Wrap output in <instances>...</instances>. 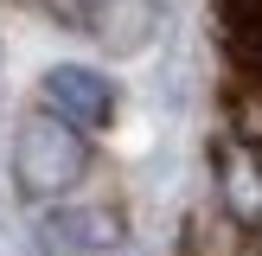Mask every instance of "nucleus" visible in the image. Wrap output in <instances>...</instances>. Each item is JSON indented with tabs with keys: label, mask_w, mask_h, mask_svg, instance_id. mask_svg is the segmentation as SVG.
Instances as JSON below:
<instances>
[{
	"label": "nucleus",
	"mask_w": 262,
	"mask_h": 256,
	"mask_svg": "<svg viewBox=\"0 0 262 256\" xmlns=\"http://www.w3.org/2000/svg\"><path fill=\"white\" fill-rule=\"evenodd\" d=\"M90 166H96L90 135L64 128L58 115L32 109L19 128H13V192H19L26 205H38V211L77 199V186L90 179Z\"/></svg>",
	"instance_id": "1"
},
{
	"label": "nucleus",
	"mask_w": 262,
	"mask_h": 256,
	"mask_svg": "<svg viewBox=\"0 0 262 256\" xmlns=\"http://www.w3.org/2000/svg\"><path fill=\"white\" fill-rule=\"evenodd\" d=\"M128 243V211L115 199H64L32 218L38 256H115Z\"/></svg>",
	"instance_id": "2"
},
{
	"label": "nucleus",
	"mask_w": 262,
	"mask_h": 256,
	"mask_svg": "<svg viewBox=\"0 0 262 256\" xmlns=\"http://www.w3.org/2000/svg\"><path fill=\"white\" fill-rule=\"evenodd\" d=\"M38 109L58 115L77 135H102L122 109V90H115V77L90 71V64H51L45 83H38Z\"/></svg>",
	"instance_id": "3"
},
{
	"label": "nucleus",
	"mask_w": 262,
	"mask_h": 256,
	"mask_svg": "<svg viewBox=\"0 0 262 256\" xmlns=\"http://www.w3.org/2000/svg\"><path fill=\"white\" fill-rule=\"evenodd\" d=\"M211 192H217V218L243 243H262V154L243 147L237 135H217L211 141Z\"/></svg>",
	"instance_id": "4"
},
{
	"label": "nucleus",
	"mask_w": 262,
	"mask_h": 256,
	"mask_svg": "<svg viewBox=\"0 0 262 256\" xmlns=\"http://www.w3.org/2000/svg\"><path fill=\"white\" fill-rule=\"evenodd\" d=\"M71 19L83 26L109 58H135V51L154 45V32H160V19H166V0H77Z\"/></svg>",
	"instance_id": "5"
},
{
	"label": "nucleus",
	"mask_w": 262,
	"mask_h": 256,
	"mask_svg": "<svg viewBox=\"0 0 262 256\" xmlns=\"http://www.w3.org/2000/svg\"><path fill=\"white\" fill-rule=\"evenodd\" d=\"M217 38L243 83H262V0H217Z\"/></svg>",
	"instance_id": "6"
}]
</instances>
